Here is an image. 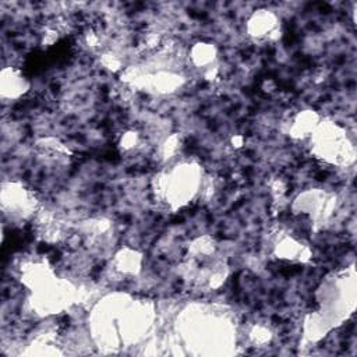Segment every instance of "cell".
I'll use <instances>...</instances> for the list:
<instances>
[{"mask_svg": "<svg viewBox=\"0 0 357 357\" xmlns=\"http://www.w3.org/2000/svg\"><path fill=\"white\" fill-rule=\"evenodd\" d=\"M142 257L130 248L119 251L114 257V269L123 275H137L141 269Z\"/></svg>", "mask_w": 357, "mask_h": 357, "instance_id": "8", "label": "cell"}, {"mask_svg": "<svg viewBox=\"0 0 357 357\" xmlns=\"http://www.w3.org/2000/svg\"><path fill=\"white\" fill-rule=\"evenodd\" d=\"M278 31H279V18L273 11L266 8L257 10L247 21L248 35L258 40L273 38Z\"/></svg>", "mask_w": 357, "mask_h": 357, "instance_id": "4", "label": "cell"}, {"mask_svg": "<svg viewBox=\"0 0 357 357\" xmlns=\"http://www.w3.org/2000/svg\"><path fill=\"white\" fill-rule=\"evenodd\" d=\"M201 170L192 163H177L155 177V194L167 206L187 205L201 188Z\"/></svg>", "mask_w": 357, "mask_h": 357, "instance_id": "1", "label": "cell"}, {"mask_svg": "<svg viewBox=\"0 0 357 357\" xmlns=\"http://www.w3.org/2000/svg\"><path fill=\"white\" fill-rule=\"evenodd\" d=\"M190 59L197 67L211 68L216 59V47L209 42H198L190 49Z\"/></svg>", "mask_w": 357, "mask_h": 357, "instance_id": "9", "label": "cell"}, {"mask_svg": "<svg viewBox=\"0 0 357 357\" xmlns=\"http://www.w3.org/2000/svg\"><path fill=\"white\" fill-rule=\"evenodd\" d=\"M29 88L28 79L14 67H6L0 74V93L3 99H18Z\"/></svg>", "mask_w": 357, "mask_h": 357, "instance_id": "5", "label": "cell"}, {"mask_svg": "<svg viewBox=\"0 0 357 357\" xmlns=\"http://www.w3.org/2000/svg\"><path fill=\"white\" fill-rule=\"evenodd\" d=\"M308 139L314 155L326 163L349 165L354 160V146L346 132L333 123L319 121Z\"/></svg>", "mask_w": 357, "mask_h": 357, "instance_id": "2", "label": "cell"}, {"mask_svg": "<svg viewBox=\"0 0 357 357\" xmlns=\"http://www.w3.org/2000/svg\"><path fill=\"white\" fill-rule=\"evenodd\" d=\"M318 124H319V117L315 112L312 110L300 112L293 120L290 135L297 139H308Z\"/></svg>", "mask_w": 357, "mask_h": 357, "instance_id": "7", "label": "cell"}, {"mask_svg": "<svg viewBox=\"0 0 357 357\" xmlns=\"http://www.w3.org/2000/svg\"><path fill=\"white\" fill-rule=\"evenodd\" d=\"M1 209L10 219H26L35 211V198L32 192L20 183H3Z\"/></svg>", "mask_w": 357, "mask_h": 357, "instance_id": "3", "label": "cell"}, {"mask_svg": "<svg viewBox=\"0 0 357 357\" xmlns=\"http://www.w3.org/2000/svg\"><path fill=\"white\" fill-rule=\"evenodd\" d=\"M275 254L278 258L291 261V262L294 261L304 262L310 258L308 247L291 236H284L276 243Z\"/></svg>", "mask_w": 357, "mask_h": 357, "instance_id": "6", "label": "cell"}, {"mask_svg": "<svg viewBox=\"0 0 357 357\" xmlns=\"http://www.w3.org/2000/svg\"><path fill=\"white\" fill-rule=\"evenodd\" d=\"M139 142V137L134 131H127L126 134L121 135L120 138V146L123 151H131L134 149Z\"/></svg>", "mask_w": 357, "mask_h": 357, "instance_id": "10", "label": "cell"}]
</instances>
